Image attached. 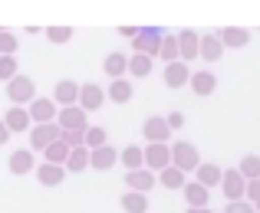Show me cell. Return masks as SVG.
<instances>
[{
	"instance_id": "cell-11",
	"label": "cell",
	"mask_w": 260,
	"mask_h": 213,
	"mask_svg": "<svg viewBox=\"0 0 260 213\" xmlns=\"http://www.w3.org/2000/svg\"><path fill=\"white\" fill-rule=\"evenodd\" d=\"M168 135H172L168 118H148V121H145V138L152 141V144H165Z\"/></svg>"
},
{
	"instance_id": "cell-4",
	"label": "cell",
	"mask_w": 260,
	"mask_h": 213,
	"mask_svg": "<svg viewBox=\"0 0 260 213\" xmlns=\"http://www.w3.org/2000/svg\"><path fill=\"white\" fill-rule=\"evenodd\" d=\"M30 118L37 121V125H53V121L59 118L56 102H53V99H37V102H30Z\"/></svg>"
},
{
	"instance_id": "cell-24",
	"label": "cell",
	"mask_w": 260,
	"mask_h": 213,
	"mask_svg": "<svg viewBox=\"0 0 260 213\" xmlns=\"http://www.w3.org/2000/svg\"><path fill=\"white\" fill-rule=\"evenodd\" d=\"M102 66H106V72L112 75V79H122V72L128 69V59L122 56V53H112V56H106V63H102Z\"/></svg>"
},
{
	"instance_id": "cell-21",
	"label": "cell",
	"mask_w": 260,
	"mask_h": 213,
	"mask_svg": "<svg viewBox=\"0 0 260 213\" xmlns=\"http://www.w3.org/2000/svg\"><path fill=\"white\" fill-rule=\"evenodd\" d=\"M119 161L128 167V174H132V171H142V164H145V151L132 144V148H125V151H122V157H119Z\"/></svg>"
},
{
	"instance_id": "cell-1",
	"label": "cell",
	"mask_w": 260,
	"mask_h": 213,
	"mask_svg": "<svg viewBox=\"0 0 260 213\" xmlns=\"http://www.w3.org/2000/svg\"><path fill=\"white\" fill-rule=\"evenodd\" d=\"M161 43H165V36H161V30H155V26L139 30V36L132 39V46H135L139 56H155V53H161Z\"/></svg>"
},
{
	"instance_id": "cell-12",
	"label": "cell",
	"mask_w": 260,
	"mask_h": 213,
	"mask_svg": "<svg viewBox=\"0 0 260 213\" xmlns=\"http://www.w3.org/2000/svg\"><path fill=\"white\" fill-rule=\"evenodd\" d=\"M63 177H66V167H59V164H40L37 167V181L43 184V187H56V184H63Z\"/></svg>"
},
{
	"instance_id": "cell-36",
	"label": "cell",
	"mask_w": 260,
	"mask_h": 213,
	"mask_svg": "<svg viewBox=\"0 0 260 213\" xmlns=\"http://www.w3.org/2000/svg\"><path fill=\"white\" fill-rule=\"evenodd\" d=\"M241 174H244V177H250V181H257V177H260V157H254V154H250V157H244Z\"/></svg>"
},
{
	"instance_id": "cell-38",
	"label": "cell",
	"mask_w": 260,
	"mask_h": 213,
	"mask_svg": "<svg viewBox=\"0 0 260 213\" xmlns=\"http://www.w3.org/2000/svg\"><path fill=\"white\" fill-rule=\"evenodd\" d=\"M63 141L70 148H86V132H63Z\"/></svg>"
},
{
	"instance_id": "cell-15",
	"label": "cell",
	"mask_w": 260,
	"mask_h": 213,
	"mask_svg": "<svg viewBox=\"0 0 260 213\" xmlns=\"http://www.w3.org/2000/svg\"><path fill=\"white\" fill-rule=\"evenodd\" d=\"M46 154V164H59V167H66V161H70V154H73V148L63 141V135H59V141H53L50 148L43 151Z\"/></svg>"
},
{
	"instance_id": "cell-33",
	"label": "cell",
	"mask_w": 260,
	"mask_h": 213,
	"mask_svg": "<svg viewBox=\"0 0 260 213\" xmlns=\"http://www.w3.org/2000/svg\"><path fill=\"white\" fill-rule=\"evenodd\" d=\"M17 59H13V56H0V79H4V82H13V79H17Z\"/></svg>"
},
{
	"instance_id": "cell-34",
	"label": "cell",
	"mask_w": 260,
	"mask_h": 213,
	"mask_svg": "<svg viewBox=\"0 0 260 213\" xmlns=\"http://www.w3.org/2000/svg\"><path fill=\"white\" fill-rule=\"evenodd\" d=\"M86 148L89 151L106 148V132H102V128H86Z\"/></svg>"
},
{
	"instance_id": "cell-30",
	"label": "cell",
	"mask_w": 260,
	"mask_h": 213,
	"mask_svg": "<svg viewBox=\"0 0 260 213\" xmlns=\"http://www.w3.org/2000/svg\"><path fill=\"white\" fill-rule=\"evenodd\" d=\"M128 72L132 75H148L152 72V56H139V53H135V56L128 59Z\"/></svg>"
},
{
	"instance_id": "cell-18",
	"label": "cell",
	"mask_w": 260,
	"mask_h": 213,
	"mask_svg": "<svg viewBox=\"0 0 260 213\" xmlns=\"http://www.w3.org/2000/svg\"><path fill=\"white\" fill-rule=\"evenodd\" d=\"M178 46H181V63L184 59H194L198 53H201V43H198V36L191 30H184L181 36H178Z\"/></svg>"
},
{
	"instance_id": "cell-43",
	"label": "cell",
	"mask_w": 260,
	"mask_h": 213,
	"mask_svg": "<svg viewBox=\"0 0 260 213\" xmlns=\"http://www.w3.org/2000/svg\"><path fill=\"white\" fill-rule=\"evenodd\" d=\"M188 213H211V210H204V207H191Z\"/></svg>"
},
{
	"instance_id": "cell-20",
	"label": "cell",
	"mask_w": 260,
	"mask_h": 213,
	"mask_svg": "<svg viewBox=\"0 0 260 213\" xmlns=\"http://www.w3.org/2000/svg\"><path fill=\"white\" fill-rule=\"evenodd\" d=\"M115 157H122V154H115V148H99V151H92V167L95 171H109L115 164Z\"/></svg>"
},
{
	"instance_id": "cell-14",
	"label": "cell",
	"mask_w": 260,
	"mask_h": 213,
	"mask_svg": "<svg viewBox=\"0 0 260 213\" xmlns=\"http://www.w3.org/2000/svg\"><path fill=\"white\" fill-rule=\"evenodd\" d=\"M4 121H7V128H10V132H26V128H30V108H23V105H13L10 112L4 115Z\"/></svg>"
},
{
	"instance_id": "cell-27",
	"label": "cell",
	"mask_w": 260,
	"mask_h": 213,
	"mask_svg": "<svg viewBox=\"0 0 260 213\" xmlns=\"http://www.w3.org/2000/svg\"><path fill=\"white\" fill-rule=\"evenodd\" d=\"M109 99H112V102H128V99H132V86H128L125 79H112V86H109Z\"/></svg>"
},
{
	"instance_id": "cell-40",
	"label": "cell",
	"mask_w": 260,
	"mask_h": 213,
	"mask_svg": "<svg viewBox=\"0 0 260 213\" xmlns=\"http://www.w3.org/2000/svg\"><path fill=\"white\" fill-rule=\"evenodd\" d=\"M247 194L257 200V207H260V181H250V187H247Z\"/></svg>"
},
{
	"instance_id": "cell-42",
	"label": "cell",
	"mask_w": 260,
	"mask_h": 213,
	"mask_svg": "<svg viewBox=\"0 0 260 213\" xmlns=\"http://www.w3.org/2000/svg\"><path fill=\"white\" fill-rule=\"evenodd\" d=\"M168 125H172V128H181V125H184V118L175 112V115H168Z\"/></svg>"
},
{
	"instance_id": "cell-25",
	"label": "cell",
	"mask_w": 260,
	"mask_h": 213,
	"mask_svg": "<svg viewBox=\"0 0 260 213\" xmlns=\"http://www.w3.org/2000/svg\"><path fill=\"white\" fill-rule=\"evenodd\" d=\"M221 181H224V174L214 167V164H201V167H198V184L211 187V184H221Z\"/></svg>"
},
{
	"instance_id": "cell-17",
	"label": "cell",
	"mask_w": 260,
	"mask_h": 213,
	"mask_svg": "<svg viewBox=\"0 0 260 213\" xmlns=\"http://www.w3.org/2000/svg\"><path fill=\"white\" fill-rule=\"evenodd\" d=\"M128 187L135 190V194H148V190L155 187V174L148 167H142V171H132L128 174Z\"/></svg>"
},
{
	"instance_id": "cell-19",
	"label": "cell",
	"mask_w": 260,
	"mask_h": 213,
	"mask_svg": "<svg viewBox=\"0 0 260 213\" xmlns=\"http://www.w3.org/2000/svg\"><path fill=\"white\" fill-rule=\"evenodd\" d=\"M92 167V151L89 148H73L70 161H66V171H86Z\"/></svg>"
},
{
	"instance_id": "cell-13",
	"label": "cell",
	"mask_w": 260,
	"mask_h": 213,
	"mask_svg": "<svg viewBox=\"0 0 260 213\" xmlns=\"http://www.w3.org/2000/svg\"><path fill=\"white\" fill-rule=\"evenodd\" d=\"M102 102H106V92H102L99 86H92V82H89V86L79 89V108H86V112H95Z\"/></svg>"
},
{
	"instance_id": "cell-10",
	"label": "cell",
	"mask_w": 260,
	"mask_h": 213,
	"mask_svg": "<svg viewBox=\"0 0 260 213\" xmlns=\"http://www.w3.org/2000/svg\"><path fill=\"white\" fill-rule=\"evenodd\" d=\"M221 187H224V194L231 197V203H237L244 194H247V184H244V174H241V171H228V174H224V181H221Z\"/></svg>"
},
{
	"instance_id": "cell-3",
	"label": "cell",
	"mask_w": 260,
	"mask_h": 213,
	"mask_svg": "<svg viewBox=\"0 0 260 213\" xmlns=\"http://www.w3.org/2000/svg\"><path fill=\"white\" fill-rule=\"evenodd\" d=\"M172 164L178 171H194V167H201L198 164V151L191 148L188 141H178L175 148H172Z\"/></svg>"
},
{
	"instance_id": "cell-6",
	"label": "cell",
	"mask_w": 260,
	"mask_h": 213,
	"mask_svg": "<svg viewBox=\"0 0 260 213\" xmlns=\"http://www.w3.org/2000/svg\"><path fill=\"white\" fill-rule=\"evenodd\" d=\"M59 135H63V128H59L56 121H53V125H37L30 132V144H33V148H40V151H46L53 141H59Z\"/></svg>"
},
{
	"instance_id": "cell-39",
	"label": "cell",
	"mask_w": 260,
	"mask_h": 213,
	"mask_svg": "<svg viewBox=\"0 0 260 213\" xmlns=\"http://www.w3.org/2000/svg\"><path fill=\"white\" fill-rule=\"evenodd\" d=\"M228 213H254V207H247V203L237 200V203H231V207H228Z\"/></svg>"
},
{
	"instance_id": "cell-29",
	"label": "cell",
	"mask_w": 260,
	"mask_h": 213,
	"mask_svg": "<svg viewBox=\"0 0 260 213\" xmlns=\"http://www.w3.org/2000/svg\"><path fill=\"white\" fill-rule=\"evenodd\" d=\"M161 184H165V187H172V190L184 187V171H178L175 164H172V167H165V171H161Z\"/></svg>"
},
{
	"instance_id": "cell-28",
	"label": "cell",
	"mask_w": 260,
	"mask_h": 213,
	"mask_svg": "<svg viewBox=\"0 0 260 213\" xmlns=\"http://www.w3.org/2000/svg\"><path fill=\"white\" fill-rule=\"evenodd\" d=\"M178 56H181V46H178V36H165V43H161V59H165L168 66L178 63Z\"/></svg>"
},
{
	"instance_id": "cell-16",
	"label": "cell",
	"mask_w": 260,
	"mask_h": 213,
	"mask_svg": "<svg viewBox=\"0 0 260 213\" xmlns=\"http://www.w3.org/2000/svg\"><path fill=\"white\" fill-rule=\"evenodd\" d=\"M165 82L172 89H181L184 82H191V72H188V63H181V59H178V63H172V66H165Z\"/></svg>"
},
{
	"instance_id": "cell-8",
	"label": "cell",
	"mask_w": 260,
	"mask_h": 213,
	"mask_svg": "<svg viewBox=\"0 0 260 213\" xmlns=\"http://www.w3.org/2000/svg\"><path fill=\"white\" fill-rule=\"evenodd\" d=\"M7 167H10V174H30V171L37 167L33 148H20V151H13L10 161H7Z\"/></svg>"
},
{
	"instance_id": "cell-37",
	"label": "cell",
	"mask_w": 260,
	"mask_h": 213,
	"mask_svg": "<svg viewBox=\"0 0 260 213\" xmlns=\"http://www.w3.org/2000/svg\"><path fill=\"white\" fill-rule=\"evenodd\" d=\"M46 36H50V43H70L73 30H70V26H50V30H46Z\"/></svg>"
},
{
	"instance_id": "cell-26",
	"label": "cell",
	"mask_w": 260,
	"mask_h": 213,
	"mask_svg": "<svg viewBox=\"0 0 260 213\" xmlns=\"http://www.w3.org/2000/svg\"><path fill=\"white\" fill-rule=\"evenodd\" d=\"M191 86H194L198 95H211V92H214V75H211V72H194V75H191Z\"/></svg>"
},
{
	"instance_id": "cell-9",
	"label": "cell",
	"mask_w": 260,
	"mask_h": 213,
	"mask_svg": "<svg viewBox=\"0 0 260 213\" xmlns=\"http://www.w3.org/2000/svg\"><path fill=\"white\" fill-rule=\"evenodd\" d=\"M168 161H172V148H168V144H148V148H145L148 171H165Z\"/></svg>"
},
{
	"instance_id": "cell-35",
	"label": "cell",
	"mask_w": 260,
	"mask_h": 213,
	"mask_svg": "<svg viewBox=\"0 0 260 213\" xmlns=\"http://www.w3.org/2000/svg\"><path fill=\"white\" fill-rule=\"evenodd\" d=\"M17 53V36L10 30H0V56H13Z\"/></svg>"
},
{
	"instance_id": "cell-5",
	"label": "cell",
	"mask_w": 260,
	"mask_h": 213,
	"mask_svg": "<svg viewBox=\"0 0 260 213\" xmlns=\"http://www.w3.org/2000/svg\"><path fill=\"white\" fill-rule=\"evenodd\" d=\"M56 125L63 128V132H86V108H79V105H73V108H63L59 112V118H56Z\"/></svg>"
},
{
	"instance_id": "cell-31",
	"label": "cell",
	"mask_w": 260,
	"mask_h": 213,
	"mask_svg": "<svg viewBox=\"0 0 260 213\" xmlns=\"http://www.w3.org/2000/svg\"><path fill=\"white\" fill-rule=\"evenodd\" d=\"M221 43H228V46H244V43H247V33L237 30V26H228V30L221 33Z\"/></svg>"
},
{
	"instance_id": "cell-2",
	"label": "cell",
	"mask_w": 260,
	"mask_h": 213,
	"mask_svg": "<svg viewBox=\"0 0 260 213\" xmlns=\"http://www.w3.org/2000/svg\"><path fill=\"white\" fill-rule=\"evenodd\" d=\"M7 99L13 105H30V102H37V89L26 75H17L13 82H7Z\"/></svg>"
},
{
	"instance_id": "cell-23",
	"label": "cell",
	"mask_w": 260,
	"mask_h": 213,
	"mask_svg": "<svg viewBox=\"0 0 260 213\" xmlns=\"http://www.w3.org/2000/svg\"><path fill=\"white\" fill-rule=\"evenodd\" d=\"M122 210H125V213H145V210H148V197H145V194H135V190H132V194L122 197Z\"/></svg>"
},
{
	"instance_id": "cell-7",
	"label": "cell",
	"mask_w": 260,
	"mask_h": 213,
	"mask_svg": "<svg viewBox=\"0 0 260 213\" xmlns=\"http://www.w3.org/2000/svg\"><path fill=\"white\" fill-rule=\"evenodd\" d=\"M79 89H83V86H76V82L63 79L56 89H53V102H56V105H63V108L79 105Z\"/></svg>"
},
{
	"instance_id": "cell-22",
	"label": "cell",
	"mask_w": 260,
	"mask_h": 213,
	"mask_svg": "<svg viewBox=\"0 0 260 213\" xmlns=\"http://www.w3.org/2000/svg\"><path fill=\"white\" fill-rule=\"evenodd\" d=\"M184 197H188V207H204L208 203V187L204 184H184Z\"/></svg>"
},
{
	"instance_id": "cell-41",
	"label": "cell",
	"mask_w": 260,
	"mask_h": 213,
	"mask_svg": "<svg viewBox=\"0 0 260 213\" xmlns=\"http://www.w3.org/2000/svg\"><path fill=\"white\" fill-rule=\"evenodd\" d=\"M10 135H13V132L7 128V121L0 118V144H7V141H10Z\"/></svg>"
},
{
	"instance_id": "cell-32",
	"label": "cell",
	"mask_w": 260,
	"mask_h": 213,
	"mask_svg": "<svg viewBox=\"0 0 260 213\" xmlns=\"http://www.w3.org/2000/svg\"><path fill=\"white\" fill-rule=\"evenodd\" d=\"M201 56L204 59H217L221 56V39L217 36H204L201 39Z\"/></svg>"
}]
</instances>
